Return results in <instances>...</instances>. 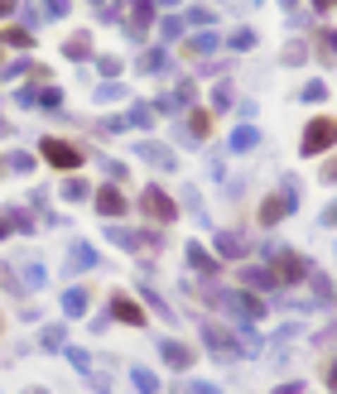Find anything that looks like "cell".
<instances>
[{
    "label": "cell",
    "instance_id": "ffe728a7",
    "mask_svg": "<svg viewBox=\"0 0 337 394\" xmlns=\"http://www.w3.org/2000/svg\"><path fill=\"white\" fill-rule=\"evenodd\" d=\"M159 68H164V53H159V49L140 58V73H159Z\"/></svg>",
    "mask_w": 337,
    "mask_h": 394
},
{
    "label": "cell",
    "instance_id": "ab89813d",
    "mask_svg": "<svg viewBox=\"0 0 337 394\" xmlns=\"http://www.w3.org/2000/svg\"><path fill=\"white\" fill-rule=\"evenodd\" d=\"M0 236H10V221H0Z\"/></svg>",
    "mask_w": 337,
    "mask_h": 394
},
{
    "label": "cell",
    "instance_id": "b9f144b4",
    "mask_svg": "<svg viewBox=\"0 0 337 394\" xmlns=\"http://www.w3.org/2000/svg\"><path fill=\"white\" fill-rule=\"evenodd\" d=\"M29 394H49V390H29Z\"/></svg>",
    "mask_w": 337,
    "mask_h": 394
},
{
    "label": "cell",
    "instance_id": "4316f807",
    "mask_svg": "<svg viewBox=\"0 0 337 394\" xmlns=\"http://www.w3.org/2000/svg\"><path fill=\"white\" fill-rule=\"evenodd\" d=\"M217 245H222L226 255H241V236H217Z\"/></svg>",
    "mask_w": 337,
    "mask_h": 394
},
{
    "label": "cell",
    "instance_id": "9c48e42d",
    "mask_svg": "<svg viewBox=\"0 0 337 394\" xmlns=\"http://www.w3.org/2000/svg\"><path fill=\"white\" fill-rule=\"evenodd\" d=\"M97 264V250L87 245V240H78L73 250H68V269H92Z\"/></svg>",
    "mask_w": 337,
    "mask_h": 394
},
{
    "label": "cell",
    "instance_id": "4dcf8cb0",
    "mask_svg": "<svg viewBox=\"0 0 337 394\" xmlns=\"http://www.w3.org/2000/svg\"><path fill=\"white\" fill-rule=\"evenodd\" d=\"M68 361H73L78 370H92V356H87V351H68Z\"/></svg>",
    "mask_w": 337,
    "mask_h": 394
},
{
    "label": "cell",
    "instance_id": "d6986e66",
    "mask_svg": "<svg viewBox=\"0 0 337 394\" xmlns=\"http://www.w3.org/2000/svg\"><path fill=\"white\" fill-rule=\"evenodd\" d=\"M5 44L10 49H29V29H5Z\"/></svg>",
    "mask_w": 337,
    "mask_h": 394
},
{
    "label": "cell",
    "instance_id": "7a4b0ae2",
    "mask_svg": "<svg viewBox=\"0 0 337 394\" xmlns=\"http://www.w3.org/2000/svg\"><path fill=\"white\" fill-rule=\"evenodd\" d=\"M140 211H149L154 221H173V216H178V207L168 202L164 187H145V192H140Z\"/></svg>",
    "mask_w": 337,
    "mask_h": 394
},
{
    "label": "cell",
    "instance_id": "d4e9b609",
    "mask_svg": "<svg viewBox=\"0 0 337 394\" xmlns=\"http://www.w3.org/2000/svg\"><path fill=\"white\" fill-rule=\"evenodd\" d=\"M323 97H328V87H323V82H309V87H304V101H323Z\"/></svg>",
    "mask_w": 337,
    "mask_h": 394
},
{
    "label": "cell",
    "instance_id": "e575fe53",
    "mask_svg": "<svg viewBox=\"0 0 337 394\" xmlns=\"http://www.w3.org/2000/svg\"><path fill=\"white\" fill-rule=\"evenodd\" d=\"M323 178H328V183H337V159H328V168H323Z\"/></svg>",
    "mask_w": 337,
    "mask_h": 394
},
{
    "label": "cell",
    "instance_id": "f1b7e54d",
    "mask_svg": "<svg viewBox=\"0 0 337 394\" xmlns=\"http://www.w3.org/2000/svg\"><path fill=\"white\" fill-rule=\"evenodd\" d=\"M39 106H44V111H58V106H63V97H58L54 87H49V92H44V97H39Z\"/></svg>",
    "mask_w": 337,
    "mask_h": 394
},
{
    "label": "cell",
    "instance_id": "484cf974",
    "mask_svg": "<svg viewBox=\"0 0 337 394\" xmlns=\"http://www.w3.org/2000/svg\"><path fill=\"white\" fill-rule=\"evenodd\" d=\"M130 121H135V125H154V111H149V106H135Z\"/></svg>",
    "mask_w": 337,
    "mask_h": 394
},
{
    "label": "cell",
    "instance_id": "cb8c5ba5",
    "mask_svg": "<svg viewBox=\"0 0 337 394\" xmlns=\"http://www.w3.org/2000/svg\"><path fill=\"white\" fill-rule=\"evenodd\" d=\"M44 346L58 351V346H63V327H44Z\"/></svg>",
    "mask_w": 337,
    "mask_h": 394
},
{
    "label": "cell",
    "instance_id": "7c38bea8",
    "mask_svg": "<svg viewBox=\"0 0 337 394\" xmlns=\"http://www.w3.org/2000/svg\"><path fill=\"white\" fill-rule=\"evenodd\" d=\"M87 53H92V34H73L63 44V58H87Z\"/></svg>",
    "mask_w": 337,
    "mask_h": 394
},
{
    "label": "cell",
    "instance_id": "ba28073f",
    "mask_svg": "<svg viewBox=\"0 0 337 394\" xmlns=\"http://www.w3.org/2000/svg\"><path fill=\"white\" fill-rule=\"evenodd\" d=\"M121 322H130V327H145V308L140 303H130V298H116V308H111Z\"/></svg>",
    "mask_w": 337,
    "mask_h": 394
},
{
    "label": "cell",
    "instance_id": "e0dca14e",
    "mask_svg": "<svg viewBox=\"0 0 337 394\" xmlns=\"http://www.w3.org/2000/svg\"><path fill=\"white\" fill-rule=\"evenodd\" d=\"M63 197H68V202H82V197H87V183H82V178H68V183H63Z\"/></svg>",
    "mask_w": 337,
    "mask_h": 394
},
{
    "label": "cell",
    "instance_id": "7bdbcfd3",
    "mask_svg": "<svg viewBox=\"0 0 337 394\" xmlns=\"http://www.w3.org/2000/svg\"><path fill=\"white\" fill-rule=\"evenodd\" d=\"M0 327H5V322H0Z\"/></svg>",
    "mask_w": 337,
    "mask_h": 394
},
{
    "label": "cell",
    "instance_id": "f35d334b",
    "mask_svg": "<svg viewBox=\"0 0 337 394\" xmlns=\"http://www.w3.org/2000/svg\"><path fill=\"white\" fill-rule=\"evenodd\" d=\"M313 5H318V10H333V5H337V0H313Z\"/></svg>",
    "mask_w": 337,
    "mask_h": 394
},
{
    "label": "cell",
    "instance_id": "3957f363",
    "mask_svg": "<svg viewBox=\"0 0 337 394\" xmlns=\"http://www.w3.org/2000/svg\"><path fill=\"white\" fill-rule=\"evenodd\" d=\"M44 159H49L54 168H78V164H82V149L68 144V140H44Z\"/></svg>",
    "mask_w": 337,
    "mask_h": 394
},
{
    "label": "cell",
    "instance_id": "2e32d148",
    "mask_svg": "<svg viewBox=\"0 0 337 394\" xmlns=\"http://www.w3.org/2000/svg\"><path fill=\"white\" fill-rule=\"evenodd\" d=\"M188 130H193L197 140H202V135L212 130V116H207V111H193V116H188Z\"/></svg>",
    "mask_w": 337,
    "mask_h": 394
},
{
    "label": "cell",
    "instance_id": "836d02e7",
    "mask_svg": "<svg viewBox=\"0 0 337 394\" xmlns=\"http://www.w3.org/2000/svg\"><path fill=\"white\" fill-rule=\"evenodd\" d=\"M97 97H102V101H121V97H125V92H121V87H116V82H111V87H102V92H97Z\"/></svg>",
    "mask_w": 337,
    "mask_h": 394
},
{
    "label": "cell",
    "instance_id": "d6a6232c",
    "mask_svg": "<svg viewBox=\"0 0 337 394\" xmlns=\"http://www.w3.org/2000/svg\"><path fill=\"white\" fill-rule=\"evenodd\" d=\"M15 101H20V106H39V97H34V87H20V92H15Z\"/></svg>",
    "mask_w": 337,
    "mask_h": 394
},
{
    "label": "cell",
    "instance_id": "9a60e30c",
    "mask_svg": "<svg viewBox=\"0 0 337 394\" xmlns=\"http://www.w3.org/2000/svg\"><path fill=\"white\" fill-rule=\"evenodd\" d=\"M20 284H25V289H44V269H39V264H25V269H20Z\"/></svg>",
    "mask_w": 337,
    "mask_h": 394
},
{
    "label": "cell",
    "instance_id": "74e56055",
    "mask_svg": "<svg viewBox=\"0 0 337 394\" xmlns=\"http://www.w3.org/2000/svg\"><path fill=\"white\" fill-rule=\"evenodd\" d=\"M188 394H217V390H212V385H193Z\"/></svg>",
    "mask_w": 337,
    "mask_h": 394
},
{
    "label": "cell",
    "instance_id": "6da1fadb",
    "mask_svg": "<svg viewBox=\"0 0 337 394\" xmlns=\"http://www.w3.org/2000/svg\"><path fill=\"white\" fill-rule=\"evenodd\" d=\"M337 144V121L333 116H313L309 130H304V154H328Z\"/></svg>",
    "mask_w": 337,
    "mask_h": 394
},
{
    "label": "cell",
    "instance_id": "52a82bcc",
    "mask_svg": "<svg viewBox=\"0 0 337 394\" xmlns=\"http://www.w3.org/2000/svg\"><path fill=\"white\" fill-rule=\"evenodd\" d=\"M97 211H106V216H125V197H121L116 187H102V192H97Z\"/></svg>",
    "mask_w": 337,
    "mask_h": 394
},
{
    "label": "cell",
    "instance_id": "7402d4cb",
    "mask_svg": "<svg viewBox=\"0 0 337 394\" xmlns=\"http://www.w3.org/2000/svg\"><path fill=\"white\" fill-rule=\"evenodd\" d=\"M318 49L328 53V58H337V34H333V29H323V34H318Z\"/></svg>",
    "mask_w": 337,
    "mask_h": 394
},
{
    "label": "cell",
    "instance_id": "5bb4252c",
    "mask_svg": "<svg viewBox=\"0 0 337 394\" xmlns=\"http://www.w3.org/2000/svg\"><path fill=\"white\" fill-rule=\"evenodd\" d=\"M207 346H212V351H222V356H236V346H231V337H226V332H217V327L207 332Z\"/></svg>",
    "mask_w": 337,
    "mask_h": 394
},
{
    "label": "cell",
    "instance_id": "ac0fdd59",
    "mask_svg": "<svg viewBox=\"0 0 337 394\" xmlns=\"http://www.w3.org/2000/svg\"><path fill=\"white\" fill-rule=\"evenodd\" d=\"M135 390L140 394H159V380H154L149 370H135Z\"/></svg>",
    "mask_w": 337,
    "mask_h": 394
},
{
    "label": "cell",
    "instance_id": "8d00e7d4",
    "mask_svg": "<svg viewBox=\"0 0 337 394\" xmlns=\"http://www.w3.org/2000/svg\"><path fill=\"white\" fill-rule=\"evenodd\" d=\"M10 10H15V0H0V20H5V15H10Z\"/></svg>",
    "mask_w": 337,
    "mask_h": 394
},
{
    "label": "cell",
    "instance_id": "5b68a950",
    "mask_svg": "<svg viewBox=\"0 0 337 394\" xmlns=\"http://www.w3.org/2000/svg\"><path fill=\"white\" fill-rule=\"evenodd\" d=\"M299 274H304V260L289 255V250H275V284H289V279H299Z\"/></svg>",
    "mask_w": 337,
    "mask_h": 394
},
{
    "label": "cell",
    "instance_id": "44dd1931",
    "mask_svg": "<svg viewBox=\"0 0 337 394\" xmlns=\"http://www.w3.org/2000/svg\"><path fill=\"white\" fill-rule=\"evenodd\" d=\"M255 140H260L255 130H236V135H231V149H251Z\"/></svg>",
    "mask_w": 337,
    "mask_h": 394
},
{
    "label": "cell",
    "instance_id": "d590c367",
    "mask_svg": "<svg viewBox=\"0 0 337 394\" xmlns=\"http://www.w3.org/2000/svg\"><path fill=\"white\" fill-rule=\"evenodd\" d=\"M323 221H328V226H337V202H333L328 211H323Z\"/></svg>",
    "mask_w": 337,
    "mask_h": 394
},
{
    "label": "cell",
    "instance_id": "8fae6325",
    "mask_svg": "<svg viewBox=\"0 0 337 394\" xmlns=\"http://www.w3.org/2000/svg\"><path fill=\"white\" fill-rule=\"evenodd\" d=\"M63 313H68V317H82L87 313V289H68V293H63Z\"/></svg>",
    "mask_w": 337,
    "mask_h": 394
},
{
    "label": "cell",
    "instance_id": "60d3db41",
    "mask_svg": "<svg viewBox=\"0 0 337 394\" xmlns=\"http://www.w3.org/2000/svg\"><path fill=\"white\" fill-rule=\"evenodd\" d=\"M0 135H10V121H0Z\"/></svg>",
    "mask_w": 337,
    "mask_h": 394
},
{
    "label": "cell",
    "instance_id": "8992f818",
    "mask_svg": "<svg viewBox=\"0 0 337 394\" xmlns=\"http://www.w3.org/2000/svg\"><path fill=\"white\" fill-rule=\"evenodd\" d=\"M149 15H154V0H130V39H140L145 29H149Z\"/></svg>",
    "mask_w": 337,
    "mask_h": 394
},
{
    "label": "cell",
    "instance_id": "30bf717a",
    "mask_svg": "<svg viewBox=\"0 0 337 394\" xmlns=\"http://www.w3.org/2000/svg\"><path fill=\"white\" fill-rule=\"evenodd\" d=\"M0 168H5V173H29V168H34V154L15 149V154H5V159H0Z\"/></svg>",
    "mask_w": 337,
    "mask_h": 394
},
{
    "label": "cell",
    "instance_id": "83f0119b",
    "mask_svg": "<svg viewBox=\"0 0 337 394\" xmlns=\"http://www.w3.org/2000/svg\"><path fill=\"white\" fill-rule=\"evenodd\" d=\"M188 260H193L197 269H212V260H207V255H202V245H188Z\"/></svg>",
    "mask_w": 337,
    "mask_h": 394
},
{
    "label": "cell",
    "instance_id": "4fadbf2b",
    "mask_svg": "<svg viewBox=\"0 0 337 394\" xmlns=\"http://www.w3.org/2000/svg\"><path fill=\"white\" fill-rule=\"evenodd\" d=\"M164 361H168V366H188V361H193V351H183L178 342H164Z\"/></svg>",
    "mask_w": 337,
    "mask_h": 394
},
{
    "label": "cell",
    "instance_id": "603a6c76",
    "mask_svg": "<svg viewBox=\"0 0 337 394\" xmlns=\"http://www.w3.org/2000/svg\"><path fill=\"white\" fill-rule=\"evenodd\" d=\"M140 154L149 159V164H168V149H159V144H140Z\"/></svg>",
    "mask_w": 337,
    "mask_h": 394
},
{
    "label": "cell",
    "instance_id": "1f68e13d",
    "mask_svg": "<svg viewBox=\"0 0 337 394\" xmlns=\"http://www.w3.org/2000/svg\"><path fill=\"white\" fill-rule=\"evenodd\" d=\"M231 49H251V29H236L231 34Z\"/></svg>",
    "mask_w": 337,
    "mask_h": 394
},
{
    "label": "cell",
    "instance_id": "277c9868",
    "mask_svg": "<svg viewBox=\"0 0 337 394\" xmlns=\"http://www.w3.org/2000/svg\"><path fill=\"white\" fill-rule=\"evenodd\" d=\"M294 202H299L294 192H275V197H265V207H260V221H265V226H275V221H284V211L294 207Z\"/></svg>",
    "mask_w": 337,
    "mask_h": 394
},
{
    "label": "cell",
    "instance_id": "f546056e",
    "mask_svg": "<svg viewBox=\"0 0 337 394\" xmlns=\"http://www.w3.org/2000/svg\"><path fill=\"white\" fill-rule=\"evenodd\" d=\"M97 68H102L106 78H116V73H121V58H97Z\"/></svg>",
    "mask_w": 337,
    "mask_h": 394
}]
</instances>
